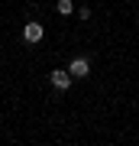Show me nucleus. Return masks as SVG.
Masks as SVG:
<instances>
[{"label":"nucleus","mask_w":139,"mask_h":146,"mask_svg":"<svg viewBox=\"0 0 139 146\" xmlns=\"http://www.w3.org/2000/svg\"><path fill=\"white\" fill-rule=\"evenodd\" d=\"M71 78H74V75L68 72V68H55V72L49 75V81H52L55 91H68V88H71Z\"/></svg>","instance_id":"f257e3e1"},{"label":"nucleus","mask_w":139,"mask_h":146,"mask_svg":"<svg viewBox=\"0 0 139 146\" xmlns=\"http://www.w3.org/2000/svg\"><path fill=\"white\" fill-rule=\"evenodd\" d=\"M42 36H45V29H42V23L29 20V23L23 26V39H26V42H32V46H36V42H42Z\"/></svg>","instance_id":"f03ea898"},{"label":"nucleus","mask_w":139,"mask_h":146,"mask_svg":"<svg viewBox=\"0 0 139 146\" xmlns=\"http://www.w3.org/2000/svg\"><path fill=\"white\" fill-rule=\"evenodd\" d=\"M68 72H71L74 78H88V75H91V62H88L84 55H74L71 65H68Z\"/></svg>","instance_id":"7ed1b4c3"},{"label":"nucleus","mask_w":139,"mask_h":146,"mask_svg":"<svg viewBox=\"0 0 139 146\" xmlns=\"http://www.w3.org/2000/svg\"><path fill=\"white\" fill-rule=\"evenodd\" d=\"M58 13H62V16H71L74 13V3H71V0H58Z\"/></svg>","instance_id":"20e7f679"}]
</instances>
